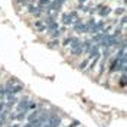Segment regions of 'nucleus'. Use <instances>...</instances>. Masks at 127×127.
Returning a JSON list of instances; mask_svg holds the SVG:
<instances>
[{"label":"nucleus","mask_w":127,"mask_h":127,"mask_svg":"<svg viewBox=\"0 0 127 127\" xmlns=\"http://www.w3.org/2000/svg\"><path fill=\"white\" fill-rule=\"evenodd\" d=\"M104 69H105V59H101V62H100V71H98V75L101 77L103 75V72H104Z\"/></svg>","instance_id":"nucleus-16"},{"label":"nucleus","mask_w":127,"mask_h":127,"mask_svg":"<svg viewBox=\"0 0 127 127\" xmlns=\"http://www.w3.org/2000/svg\"><path fill=\"white\" fill-rule=\"evenodd\" d=\"M40 113H42V108H36V110L33 111L32 114H29V116H26V119H28V121H32V120H35L38 116H39Z\"/></svg>","instance_id":"nucleus-12"},{"label":"nucleus","mask_w":127,"mask_h":127,"mask_svg":"<svg viewBox=\"0 0 127 127\" xmlns=\"http://www.w3.org/2000/svg\"><path fill=\"white\" fill-rule=\"evenodd\" d=\"M88 59H93L94 56H97V55H100V45H93L91 46V49L88 51Z\"/></svg>","instance_id":"nucleus-6"},{"label":"nucleus","mask_w":127,"mask_h":127,"mask_svg":"<svg viewBox=\"0 0 127 127\" xmlns=\"http://www.w3.org/2000/svg\"><path fill=\"white\" fill-rule=\"evenodd\" d=\"M104 22L101 20V22H97V23H94L93 26H91V29H90V32L94 35V33H98V32H101L103 31V28H104Z\"/></svg>","instance_id":"nucleus-5"},{"label":"nucleus","mask_w":127,"mask_h":127,"mask_svg":"<svg viewBox=\"0 0 127 127\" xmlns=\"http://www.w3.org/2000/svg\"><path fill=\"white\" fill-rule=\"evenodd\" d=\"M97 13L101 16V17H107V16L111 15V7H108V6H103V7L100 9Z\"/></svg>","instance_id":"nucleus-8"},{"label":"nucleus","mask_w":127,"mask_h":127,"mask_svg":"<svg viewBox=\"0 0 127 127\" xmlns=\"http://www.w3.org/2000/svg\"><path fill=\"white\" fill-rule=\"evenodd\" d=\"M0 114H1V113H0Z\"/></svg>","instance_id":"nucleus-23"},{"label":"nucleus","mask_w":127,"mask_h":127,"mask_svg":"<svg viewBox=\"0 0 127 127\" xmlns=\"http://www.w3.org/2000/svg\"><path fill=\"white\" fill-rule=\"evenodd\" d=\"M59 28V25H58V22L56 20H54V22H49V23L46 25V31L51 33V32H54V31H56Z\"/></svg>","instance_id":"nucleus-10"},{"label":"nucleus","mask_w":127,"mask_h":127,"mask_svg":"<svg viewBox=\"0 0 127 127\" xmlns=\"http://www.w3.org/2000/svg\"><path fill=\"white\" fill-rule=\"evenodd\" d=\"M10 127H20V124H19V123H15V124H12Z\"/></svg>","instance_id":"nucleus-21"},{"label":"nucleus","mask_w":127,"mask_h":127,"mask_svg":"<svg viewBox=\"0 0 127 127\" xmlns=\"http://www.w3.org/2000/svg\"><path fill=\"white\" fill-rule=\"evenodd\" d=\"M100 59H101V54H100V55H97V56H94V59L91 61V65H90L88 68H85V69H87L88 72L94 71V69H95V66H97V64L100 62Z\"/></svg>","instance_id":"nucleus-7"},{"label":"nucleus","mask_w":127,"mask_h":127,"mask_svg":"<svg viewBox=\"0 0 127 127\" xmlns=\"http://www.w3.org/2000/svg\"><path fill=\"white\" fill-rule=\"evenodd\" d=\"M16 104H17V105H16V111H17V113H19V111H25V110H28V105L31 104V98L26 95V97H23L22 100H19Z\"/></svg>","instance_id":"nucleus-4"},{"label":"nucleus","mask_w":127,"mask_h":127,"mask_svg":"<svg viewBox=\"0 0 127 127\" xmlns=\"http://www.w3.org/2000/svg\"><path fill=\"white\" fill-rule=\"evenodd\" d=\"M33 26H35V29L38 32H45L46 31V25L43 23L42 20H36L35 23H33Z\"/></svg>","instance_id":"nucleus-9"},{"label":"nucleus","mask_w":127,"mask_h":127,"mask_svg":"<svg viewBox=\"0 0 127 127\" xmlns=\"http://www.w3.org/2000/svg\"><path fill=\"white\" fill-rule=\"evenodd\" d=\"M104 38V33L103 32H98V33H94V36H93V39L91 42H101V39Z\"/></svg>","instance_id":"nucleus-13"},{"label":"nucleus","mask_w":127,"mask_h":127,"mask_svg":"<svg viewBox=\"0 0 127 127\" xmlns=\"http://www.w3.org/2000/svg\"><path fill=\"white\" fill-rule=\"evenodd\" d=\"M78 17V13L77 12H69V13H64L62 17H61V22L64 23V26H69V25L74 23V20Z\"/></svg>","instance_id":"nucleus-2"},{"label":"nucleus","mask_w":127,"mask_h":127,"mask_svg":"<svg viewBox=\"0 0 127 127\" xmlns=\"http://www.w3.org/2000/svg\"><path fill=\"white\" fill-rule=\"evenodd\" d=\"M124 7H120V9H116V15L117 16H124Z\"/></svg>","instance_id":"nucleus-19"},{"label":"nucleus","mask_w":127,"mask_h":127,"mask_svg":"<svg viewBox=\"0 0 127 127\" xmlns=\"http://www.w3.org/2000/svg\"><path fill=\"white\" fill-rule=\"evenodd\" d=\"M85 1H87V0H78V3H79V4H84Z\"/></svg>","instance_id":"nucleus-22"},{"label":"nucleus","mask_w":127,"mask_h":127,"mask_svg":"<svg viewBox=\"0 0 127 127\" xmlns=\"http://www.w3.org/2000/svg\"><path fill=\"white\" fill-rule=\"evenodd\" d=\"M81 45H82V54H88V51L93 46V42H91V39H88L84 43H81Z\"/></svg>","instance_id":"nucleus-11"},{"label":"nucleus","mask_w":127,"mask_h":127,"mask_svg":"<svg viewBox=\"0 0 127 127\" xmlns=\"http://www.w3.org/2000/svg\"><path fill=\"white\" fill-rule=\"evenodd\" d=\"M71 45V54L75 56H78L82 54V45H81V40H79V38H77V36H74V39H72V42L69 43Z\"/></svg>","instance_id":"nucleus-1"},{"label":"nucleus","mask_w":127,"mask_h":127,"mask_svg":"<svg viewBox=\"0 0 127 127\" xmlns=\"http://www.w3.org/2000/svg\"><path fill=\"white\" fill-rule=\"evenodd\" d=\"M51 1H52V0H38V6H39V7H42V9H45L48 4L51 3Z\"/></svg>","instance_id":"nucleus-15"},{"label":"nucleus","mask_w":127,"mask_h":127,"mask_svg":"<svg viewBox=\"0 0 127 127\" xmlns=\"http://www.w3.org/2000/svg\"><path fill=\"white\" fill-rule=\"evenodd\" d=\"M65 1H66V0H52L46 7H45V9H46V13H48V15H51L54 10H55V12H56V10H59V9L62 7V4L65 3Z\"/></svg>","instance_id":"nucleus-3"},{"label":"nucleus","mask_w":127,"mask_h":127,"mask_svg":"<svg viewBox=\"0 0 127 127\" xmlns=\"http://www.w3.org/2000/svg\"><path fill=\"white\" fill-rule=\"evenodd\" d=\"M6 95V88L3 85H0V100H3V97Z\"/></svg>","instance_id":"nucleus-20"},{"label":"nucleus","mask_w":127,"mask_h":127,"mask_svg":"<svg viewBox=\"0 0 127 127\" xmlns=\"http://www.w3.org/2000/svg\"><path fill=\"white\" fill-rule=\"evenodd\" d=\"M72 39H74V36H66V38L64 39V42H62V46H68V45L72 42Z\"/></svg>","instance_id":"nucleus-18"},{"label":"nucleus","mask_w":127,"mask_h":127,"mask_svg":"<svg viewBox=\"0 0 127 127\" xmlns=\"http://www.w3.org/2000/svg\"><path fill=\"white\" fill-rule=\"evenodd\" d=\"M88 62H90V59H88V58H87V59H84V61H82V62L79 64V66H78V68H79V69H81V71H84V69H85V68H87Z\"/></svg>","instance_id":"nucleus-17"},{"label":"nucleus","mask_w":127,"mask_h":127,"mask_svg":"<svg viewBox=\"0 0 127 127\" xmlns=\"http://www.w3.org/2000/svg\"><path fill=\"white\" fill-rule=\"evenodd\" d=\"M48 46L51 48V49H56V48L59 46V40L58 39H52L49 43H48Z\"/></svg>","instance_id":"nucleus-14"}]
</instances>
